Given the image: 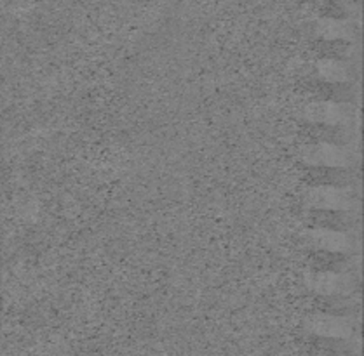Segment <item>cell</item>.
Instances as JSON below:
<instances>
[{
	"instance_id": "cell-1",
	"label": "cell",
	"mask_w": 364,
	"mask_h": 356,
	"mask_svg": "<svg viewBox=\"0 0 364 356\" xmlns=\"http://www.w3.org/2000/svg\"><path fill=\"white\" fill-rule=\"evenodd\" d=\"M301 158L309 165L319 167H347L350 164V153L346 148L331 143H316L301 150Z\"/></svg>"
},
{
	"instance_id": "cell-2",
	"label": "cell",
	"mask_w": 364,
	"mask_h": 356,
	"mask_svg": "<svg viewBox=\"0 0 364 356\" xmlns=\"http://www.w3.org/2000/svg\"><path fill=\"white\" fill-rule=\"evenodd\" d=\"M309 207L319 208V211H348L354 205V199L350 193L346 189H340L335 187H317L307 191Z\"/></svg>"
},
{
	"instance_id": "cell-3",
	"label": "cell",
	"mask_w": 364,
	"mask_h": 356,
	"mask_svg": "<svg viewBox=\"0 0 364 356\" xmlns=\"http://www.w3.org/2000/svg\"><path fill=\"white\" fill-rule=\"evenodd\" d=\"M307 285L321 296H338L352 289V278L342 273L317 272L309 274Z\"/></svg>"
},
{
	"instance_id": "cell-4",
	"label": "cell",
	"mask_w": 364,
	"mask_h": 356,
	"mask_svg": "<svg viewBox=\"0 0 364 356\" xmlns=\"http://www.w3.org/2000/svg\"><path fill=\"white\" fill-rule=\"evenodd\" d=\"M305 118L314 123H324V126H340L346 122L347 110L346 106L333 101H317L311 103L305 108Z\"/></svg>"
},
{
	"instance_id": "cell-5",
	"label": "cell",
	"mask_w": 364,
	"mask_h": 356,
	"mask_svg": "<svg viewBox=\"0 0 364 356\" xmlns=\"http://www.w3.org/2000/svg\"><path fill=\"white\" fill-rule=\"evenodd\" d=\"M309 240H311L312 245H316L317 249H323L335 254L348 252L354 247V242H352V238L348 235L335 230H312L309 233Z\"/></svg>"
},
{
	"instance_id": "cell-6",
	"label": "cell",
	"mask_w": 364,
	"mask_h": 356,
	"mask_svg": "<svg viewBox=\"0 0 364 356\" xmlns=\"http://www.w3.org/2000/svg\"><path fill=\"white\" fill-rule=\"evenodd\" d=\"M309 328L316 335H321V338L342 339L350 335V323L347 320L340 318V316L316 315L309 322Z\"/></svg>"
},
{
	"instance_id": "cell-7",
	"label": "cell",
	"mask_w": 364,
	"mask_h": 356,
	"mask_svg": "<svg viewBox=\"0 0 364 356\" xmlns=\"http://www.w3.org/2000/svg\"><path fill=\"white\" fill-rule=\"evenodd\" d=\"M317 73H319L321 79H324L326 82H346L348 79V69L343 63L336 60H321L317 63Z\"/></svg>"
},
{
	"instance_id": "cell-8",
	"label": "cell",
	"mask_w": 364,
	"mask_h": 356,
	"mask_svg": "<svg viewBox=\"0 0 364 356\" xmlns=\"http://www.w3.org/2000/svg\"><path fill=\"white\" fill-rule=\"evenodd\" d=\"M317 33L326 40H340L350 35V30L346 23L338 21V19H323L317 25Z\"/></svg>"
}]
</instances>
